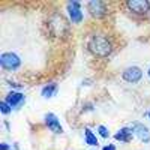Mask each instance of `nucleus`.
<instances>
[{
    "label": "nucleus",
    "instance_id": "nucleus-1",
    "mask_svg": "<svg viewBox=\"0 0 150 150\" xmlns=\"http://www.w3.org/2000/svg\"><path fill=\"white\" fill-rule=\"evenodd\" d=\"M86 50L93 57L107 59L114 51V42L105 32H93L86 39Z\"/></svg>",
    "mask_w": 150,
    "mask_h": 150
},
{
    "label": "nucleus",
    "instance_id": "nucleus-2",
    "mask_svg": "<svg viewBox=\"0 0 150 150\" xmlns=\"http://www.w3.org/2000/svg\"><path fill=\"white\" fill-rule=\"evenodd\" d=\"M69 20H66L62 14L59 12H54L48 17V32L51 33L56 38H62V36H66L69 33Z\"/></svg>",
    "mask_w": 150,
    "mask_h": 150
},
{
    "label": "nucleus",
    "instance_id": "nucleus-3",
    "mask_svg": "<svg viewBox=\"0 0 150 150\" xmlns=\"http://www.w3.org/2000/svg\"><path fill=\"white\" fill-rule=\"evenodd\" d=\"M86 9L89 15L95 20H102L110 14V5L104 0H90L86 3Z\"/></svg>",
    "mask_w": 150,
    "mask_h": 150
},
{
    "label": "nucleus",
    "instance_id": "nucleus-4",
    "mask_svg": "<svg viewBox=\"0 0 150 150\" xmlns=\"http://www.w3.org/2000/svg\"><path fill=\"white\" fill-rule=\"evenodd\" d=\"M21 63H23L21 57L14 51H5V53L0 54V66H2V69L6 71V72L18 71L21 68Z\"/></svg>",
    "mask_w": 150,
    "mask_h": 150
},
{
    "label": "nucleus",
    "instance_id": "nucleus-5",
    "mask_svg": "<svg viewBox=\"0 0 150 150\" xmlns=\"http://www.w3.org/2000/svg\"><path fill=\"white\" fill-rule=\"evenodd\" d=\"M66 12H68V20L71 24L78 26L84 21V14H83V5L77 0H71L66 3Z\"/></svg>",
    "mask_w": 150,
    "mask_h": 150
},
{
    "label": "nucleus",
    "instance_id": "nucleus-6",
    "mask_svg": "<svg viewBox=\"0 0 150 150\" xmlns=\"http://www.w3.org/2000/svg\"><path fill=\"white\" fill-rule=\"evenodd\" d=\"M125 6L131 14L137 17H146L150 14V2L149 0H128Z\"/></svg>",
    "mask_w": 150,
    "mask_h": 150
},
{
    "label": "nucleus",
    "instance_id": "nucleus-7",
    "mask_svg": "<svg viewBox=\"0 0 150 150\" xmlns=\"http://www.w3.org/2000/svg\"><path fill=\"white\" fill-rule=\"evenodd\" d=\"M143 75H144V72L140 66L132 65L122 71V80L128 84H138L143 80Z\"/></svg>",
    "mask_w": 150,
    "mask_h": 150
},
{
    "label": "nucleus",
    "instance_id": "nucleus-8",
    "mask_svg": "<svg viewBox=\"0 0 150 150\" xmlns=\"http://www.w3.org/2000/svg\"><path fill=\"white\" fill-rule=\"evenodd\" d=\"M44 125L50 132H53L56 135L63 134V126L60 125V120L54 112H47V114L44 116Z\"/></svg>",
    "mask_w": 150,
    "mask_h": 150
},
{
    "label": "nucleus",
    "instance_id": "nucleus-9",
    "mask_svg": "<svg viewBox=\"0 0 150 150\" xmlns=\"http://www.w3.org/2000/svg\"><path fill=\"white\" fill-rule=\"evenodd\" d=\"M3 101H6L11 105L12 110H20L24 104H26V95H24L23 92H20V90H11L5 96Z\"/></svg>",
    "mask_w": 150,
    "mask_h": 150
},
{
    "label": "nucleus",
    "instance_id": "nucleus-10",
    "mask_svg": "<svg viewBox=\"0 0 150 150\" xmlns=\"http://www.w3.org/2000/svg\"><path fill=\"white\" fill-rule=\"evenodd\" d=\"M131 129L134 132V137H137L141 143L144 144H149L150 143V129L146 126L144 123L141 122H134L131 125Z\"/></svg>",
    "mask_w": 150,
    "mask_h": 150
},
{
    "label": "nucleus",
    "instance_id": "nucleus-11",
    "mask_svg": "<svg viewBox=\"0 0 150 150\" xmlns=\"http://www.w3.org/2000/svg\"><path fill=\"white\" fill-rule=\"evenodd\" d=\"M132 138H134V132H132L131 126H123L114 134V140L120 141V143H125V144L131 143Z\"/></svg>",
    "mask_w": 150,
    "mask_h": 150
},
{
    "label": "nucleus",
    "instance_id": "nucleus-12",
    "mask_svg": "<svg viewBox=\"0 0 150 150\" xmlns=\"http://www.w3.org/2000/svg\"><path fill=\"white\" fill-rule=\"evenodd\" d=\"M57 92H59V84L57 83H48V84H45L42 89H41V95L45 99L54 98L57 95Z\"/></svg>",
    "mask_w": 150,
    "mask_h": 150
},
{
    "label": "nucleus",
    "instance_id": "nucleus-13",
    "mask_svg": "<svg viewBox=\"0 0 150 150\" xmlns=\"http://www.w3.org/2000/svg\"><path fill=\"white\" fill-rule=\"evenodd\" d=\"M84 143L87 146H90V147H98L99 146V140H98V137L96 134L90 129V128H84Z\"/></svg>",
    "mask_w": 150,
    "mask_h": 150
},
{
    "label": "nucleus",
    "instance_id": "nucleus-14",
    "mask_svg": "<svg viewBox=\"0 0 150 150\" xmlns=\"http://www.w3.org/2000/svg\"><path fill=\"white\" fill-rule=\"evenodd\" d=\"M96 132L99 134V135H101L102 137V138H110V131H108V128L107 126H104V125H99V126L96 128Z\"/></svg>",
    "mask_w": 150,
    "mask_h": 150
},
{
    "label": "nucleus",
    "instance_id": "nucleus-15",
    "mask_svg": "<svg viewBox=\"0 0 150 150\" xmlns=\"http://www.w3.org/2000/svg\"><path fill=\"white\" fill-rule=\"evenodd\" d=\"M0 112H2L3 116H8V114H11V112H12V108H11V105L6 101L0 102Z\"/></svg>",
    "mask_w": 150,
    "mask_h": 150
},
{
    "label": "nucleus",
    "instance_id": "nucleus-16",
    "mask_svg": "<svg viewBox=\"0 0 150 150\" xmlns=\"http://www.w3.org/2000/svg\"><path fill=\"white\" fill-rule=\"evenodd\" d=\"M0 150H12V147L8 143H2V144H0Z\"/></svg>",
    "mask_w": 150,
    "mask_h": 150
},
{
    "label": "nucleus",
    "instance_id": "nucleus-17",
    "mask_svg": "<svg viewBox=\"0 0 150 150\" xmlns=\"http://www.w3.org/2000/svg\"><path fill=\"white\" fill-rule=\"evenodd\" d=\"M102 150H116V146L114 144H107L102 147Z\"/></svg>",
    "mask_w": 150,
    "mask_h": 150
},
{
    "label": "nucleus",
    "instance_id": "nucleus-18",
    "mask_svg": "<svg viewBox=\"0 0 150 150\" xmlns=\"http://www.w3.org/2000/svg\"><path fill=\"white\" fill-rule=\"evenodd\" d=\"M12 150H20V146H18V143H14V144H12Z\"/></svg>",
    "mask_w": 150,
    "mask_h": 150
},
{
    "label": "nucleus",
    "instance_id": "nucleus-19",
    "mask_svg": "<svg viewBox=\"0 0 150 150\" xmlns=\"http://www.w3.org/2000/svg\"><path fill=\"white\" fill-rule=\"evenodd\" d=\"M147 77L150 78V66H149V69H147Z\"/></svg>",
    "mask_w": 150,
    "mask_h": 150
},
{
    "label": "nucleus",
    "instance_id": "nucleus-20",
    "mask_svg": "<svg viewBox=\"0 0 150 150\" xmlns=\"http://www.w3.org/2000/svg\"><path fill=\"white\" fill-rule=\"evenodd\" d=\"M147 117H149V120H150V111L147 112Z\"/></svg>",
    "mask_w": 150,
    "mask_h": 150
}]
</instances>
